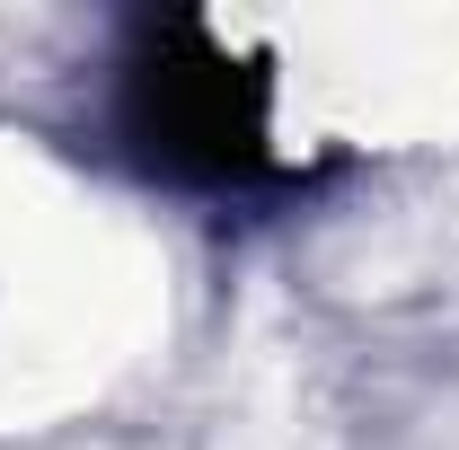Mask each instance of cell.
<instances>
[{
	"mask_svg": "<svg viewBox=\"0 0 459 450\" xmlns=\"http://www.w3.org/2000/svg\"><path fill=\"white\" fill-rule=\"evenodd\" d=\"M124 133L186 186H238L265 169L274 89L212 18H160L124 62Z\"/></svg>",
	"mask_w": 459,
	"mask_h": 450,
	"instance_id": "6da1fadb",
	"label": "cell"
}]
</instances>
